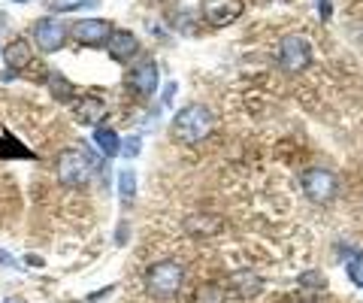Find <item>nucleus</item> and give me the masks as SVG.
<instances>
[{
    "label": "nucleus",
    "instance_id": "f257e3e1",
    "mask_svg": "<svg viewBox=\"0 0 363 303\" xmlns=\"http://www.w3.org/2000/svg\"><path fill=\"white\" fill-rule=\"evenodd\" d=\"M212 125H215L212 109H206L203 104H191V106L176 112L173 125H169V133H173L179 143H200L212 133Z\"/></svg>",
    "mask_w": 363,
    "mask_h": 303
},
{
    "label": "nucleus",
    "instance_id": "f03ea898",
    "mask_svg": "<svg viewBox=\"0 0 363 303\" xmlns=\"http://www.w3.org/2000/svg\"><path fill=\"white\" fill-rule=\"evenodd\" d=\"M185 285V267L179 261H157L145 273V291L155 300H173Z\"/></svg>",
    "mask_w": 363,
    "mask_h": 303
},
{
    "label": "nucleus",
    "instance_id": "7ed1b4c3",
    "mask_svg": "<svg viewBox=\"0 0 363 303\" xmlns=\"http://www.w3.org/2000/svg\"><path fill=\"white\" fill-rule=\"evenodd\" d=\"M55 170H58V179L64 185L79 188V185H85L91 179V173L97 170V158L88 149H82V145H73V149H64L58 155Z\"/></svg>",
    "mask_w": 363,
    "mask_h": 303
},
{
    "label": "nucleus",
    "instance_id": "20e7f679",
    "mask_svg": "<svg viewBox=\"0 0 363 303\" xmlns=\"http://www.w3.org/2000/svg\"><path fill=\"white\" fill-rule=\"evenodd\" d=\"M300 185H303V194L312 200V204H330L339 192V179L336 173L324 170V167H312L300 176Z\"/></svg>",
    "mask_w": 363,
    "mask_h": 303
},
{
    "label": "nucleus",
    "instance_id": "39448f33",
    "mask_svg": "<svg viewBox=\"0 0 363 303\" xmlns=\"http://www.w3.org/2000/svg\"><path fill=\"white\" fill-rule=\"evenodd\" d=\"M309 61H312L309 40L300 37V33H288V37L281 40V46H279V64H281V70L300 73V70L309 67Z\"/></svg>",
    "mask_w": 363,
    "mask_h": 303
},
{
    "label": "nucleus",
    "instance_id": "423d86ee",
    "mask_svg": "<svg viewBox=\"0 0 363 303\" xmlns=\"http://www.w3.org/2000/svg\"><path fill=\"white\" fill-rule=\"evenodd\" d=\"M67 25L61 18H40L37 25H33V40H37V49L45 52V55H55L64 43H67Z\"/></svg>",
    "mask_w": 363,
    "mask_h": 303
},
{
    "label": "nucleus",
    "instance_id": "0eeeda50",
    "mask_svg": "<svg viewBox=\"0 0 363 303\" xmlns=\"http://www.w3.org/2000/svg\"><path fill=\"white\" fill-rule=\"evenodd\" d=\"M200 16L212 28H227L242 16V0H203Z\"/></svg>",
    "mask_w": 363,
    "mask_h": 303
},
{
    "label": "nucleus",
    "instance_id": "6e6552de",
    "mask_svg": "<svg viewBox=\"0 0 363 303\" xmlns=\"http://www.w3.org/2000/svg\"><path fill=\"white\" fill-rule=\"evenodd\" d=\"M112 31H116V28H112L106 18H79L76 25L70 28L73 40L82 43V46H100V43L109 40Z\"/></svg>",
    "mask_w": 363,
    "mask_h": 303
},
{
    "label": "nucleus",
    "instance_id": "1a4fd4ad",
    "mask_svg": "<svg viewBox=\"0 0 363 303\" xmlns=\"http://www.w3.org/2000/svg\"><path fill=\"white\" fill-rule=\"evenodd\" d=\"M128 85H130V92H136L140 97L155 94L157 85H161V73H157V64H152V61L133 64V70H130V76H128Z\"/></svg>",
    "mask_w": 363,
    "mask_h": 303
},
{
    "label": "nucleus",
    "instance_id": "9d476101",
    "mask_svg": "<svg viewBox=\"0 0 363 303\" xmlns=\"http://www.w3.org/2000/svg\"><path fill=\"white\" fill-rule=\"evenodd\" d=\"M106 49H109V55H112L116 61L128 64L133 55L140 52V40H136L130 31H112L109 40H106Z\"/></svg>",
    "mask_w": 363,
    "mask_h": 303
},
{
    "label": "nucleus",
    "instance_id": "9b49d317",
    "mask_svg": "<svg viewBox=\"0 0 363 303\" xmlns=\"http://www.w3.org/2000/svg\"><path fill=\"white\" fill-rule=\"evenodd\" d=\"M4 58H6V67H9V76H16V73H21V70H28V67H30L33 52L28 46V40H13L6 46Z\"/></svg>",
    "mask_w": 363,
    "mask_h": 303
},
{
    "label": "nucleus",
    "instance_id": "f8f14e48",
    "mask_svg": "<svg viewBox=\"0 0 363 303\" xmlns=\"http://www.w3.org/2000/svg\"><path fill=\"white\" fill-rule=\"evenodd\" d=\"M230 288H233L236 297L252 300V297L260 294V288H264V279H260L255 270H240V273L230 276Z\"/></svg>",
    "mask_w": 363,
    "mask_h": 303
},
{
    "label": "nucleus",
    "instance_id": "ddd939ff",
    "mask_svg": "<svg viewBox=\"0 0 363 303\" xmlns=\"http://www.w3.org/2000/svg\"><path fill=\"white\" fill-rule=\"evenodd\" d=\"M104 116H106V104L100 97L79 100V106H76V119L79 121H85V125H100V119Z\"/></svg>",
    "mask_w": 363,
    "mask_h": 303
},
{
    "label": "nucleus",
    "instance_id": "4468645a",
    "mask_svg": "<svg viewBox=\"0 0 363 303\" xmlns=\"http://www.w3.org/2000/svg\"><path fill=\"white\" fill-rule=\"evenodd\" d=\"M94 143L100 145V152L106 155V158H118L121 155V137L112 128H104L100 125L97 131H94Z\"/></svg>",
    "mask_w": 363,
    "mask_h": 303
},
{
    "label": "nucleus",
    "instance_id": "2eb2a0df",
    "mask_svg": "<svg viewBox=\"0 0 363 303\" xmlns=\"http://www.w3.org/2000/svg\"><path fill=\"white\" fill-rule=\"evenodd\" d=\"M185 228L188 233H194V237H212V233H218L221 231V219H215V216H191L185 221Z\"/></svg>",
    "mask_w": 363,
    "mask_h": 303
},
{
    "label": "nucleus",
    "instance_id": "dca6fc26",
    "mask_svg": "<svg viewBox=\"0 0 363 303\" xmlns=\"http://www.w3.org/2000/svg\"><path fill=\"white\" fill-rule=\"evenodd\" d=\"M49 88H52L55 100H61V104H70V97H73V85H70V79H64L61 73H52V76H49Z\"/></svg>",
    "mask_w": 363,
    "mask_h": 303
},
{
    "label": "nucleus",
    "instance_id": "f3484780",
    "mask_svg": "<svg viewBox=\"0 0 363 303\" xmlns=\"http://www.w3.org/2000/svg\"><path fill=\"white\" fill-rule=\"evenodd\" d=\"M118 194L124 204H130V200L136 197V173L133 170H121L118 173Z\"/></svg>",
    "mask_w": 363,
    "mask_h": 303
},
{
    "label": "nucleus",
    "instance_id": "a211bd4d",
    "mask_svg": "<svg viewBox=\"0 0 363 303\" xmlns=\"http://www.w3.org/2000/svg\"><path fill=\"white\" fill-rule=\"evenodd\" d=\"M191 303H224V291L218 285H200Z\"/></svg>",
    "mask_w": 363,
    "mask_h": 303
},
{
    "label": "nucleus",
    "instance_id": "6ab92c4d",
    "mask_svg": "<svg viewBox=\"0 0 363 303\" xmlns=\"http://www.w3.org/2000/svg\"><path fill=\"white\" fill-rule=\"evenodd\" d=\"M348 279H351V282H354L357 288H363V261H360V258L348 264Z\"/></svg>",
    "mask_w": 363,
    "mask_h": 303
},
{
    "label": "nucleus",
    "instance_id": "aec40b11",
    "mask_svg": "<svg viewBox=\"0 0 363 303\" xmlns=\"http://www.w3.org/2000/svg\"><path fill=\"white\" fill-rule=\"evenodd\" d=\"M300 285H306V288H324V279H321V273H303L300 276Z\"/></svg>",
    "mask_w": 363,
    "mask_h": 303
},
{
    "label": "nucleus",
    "instance_id": "412c9836",
    "mask_svg": "<svg viewBox=\"0 0 363 303\" xmlns=\"http://www.w3.org/2000/svg\"><path fill=\"white\" fill-rule=\"evenodd\" d=\"M121 152H124V155H128V158H133V155H136V152H140V137H130L128 143H124V145H121Z\"/></svg>",
    "mask_w": 363,
    "mask_h": 303
},
{
    "label": "nucleus",
    "instance_id": "4be33fe9",
    "mask_svg": "<svg viewBox=\"0 0 363 303\" xmlns=\"http://www.w3.org/2000/svg\"><path fill=\"white\" fill-rule=\"evenodd\" d=\"M318 9H321V18L327 21V18H330V9L333 6H330V0H318Z\"/></svg>",
    "mask_w": 363,
    "mask_h": 303
},
{
    "label": "nucleus",
    "instance_id": "5701e85b",
    "mask_svg": "<svg viewBox=\"0 0 363 303\" xmlns=\"http://www.w3.org/2000/svg\"><path fill=\"white\" fill-rule=\"evenodd\" d=\"M4 303H21V300H16V297H13V300H4Z\"/></svg>",
    "mask_w": 363,
    "mask_h": 303
},
{
    "label": "nucleus",
    "instance_id": "b1692460",
    "mask_svg": "<svg viewBox=\"0 0 363 303\" xmlns=\"http://www.w3.org/2000/svg\"><path fill=\"white\" fill-rule=\"evenodd\" d=\"M13 4H28V0H13Z\"/></svg>",
    "mask_w": 363,
    "mask_h": 303
}]
</instances>
